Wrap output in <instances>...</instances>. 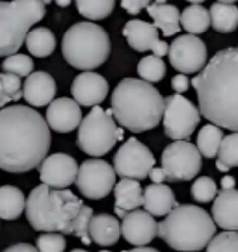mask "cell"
I'll return each instance as SVG.
<instances>
[{
	"instance_id": "6da1fadb",
	"label": "cell",
	"mask_w": 238,
	"mask_h": 252,
	"mask_svg": "<svg viewBox=\"0 0 238 252\" xmlns=\"http://www.w3.org/2000/svg\"><path fill=\"white\" fill-rule=\"evenodd\" d=\"M50 128L30 106L0 110V169L28 173L45 159L50 149Z\"/></svg>"
},
{
	"instance_id": "7a4b0ae2",
	"label": "cell",
	"mask_w": 238,
	"mask_h": 252,
	"mask_svg": "<svg viewBox=\"0 0 238 252\" xmlns=\"http://www.w3.org/2000/svg\"><path fill=\"white\" fill-rule=\"evenodd\" d=\"M192 86L198 91L199 113L208 123L238 130V50L225 48L205 65Z\"/></svg>"
},
{
	"instance_id": "3957f363",
	"label": "cell",
	"mask_w": 238,
	"mask_h": 252,
	"mask_svg": "<svg viewBox=\"0 0 238 252\" xmlns=\"http://www.w3.org/2000/svg\"><path fill=\"white\" fill-rule=\"evenodd\" d=\"M112 117L132 134L153 130L162 121L164 96L145 80H121L112 93Z\"/></svg>"
},
{
	"instance_id": "277c9868",
	"label": "cell",
	"mask_w": 238,
	"mask_h": 252,
	"mask_svg": "<svg viewBox=\"0 0 238 252\" xmlns=\"http://www.w3.org/2000/svg\"><path fill=\"white\" fill-rule=\"evenodd\" d=\"M84 202L69 189H54L41 184L24 202L26 219L38 232L73 234V222Z\"/></svg>"
},
{
	"instance_id": "5b68a950",
	"label": "cell",
	"mask_w": 238,
	"mask_h": 252,
	"mask_svg": "<svg viewBox=\"0 0 238 252\" xmlns=\"http://www.w3.org/2000/svg\"><path fill=\"white\" fill-rule=\"evenodd\" d=\"M216 234L212 217L199 206L175 204L162 222H157V236L175 251H203Z\"/></svg>"
},
{
	"instance_id": "8992f818",
	"label": "cell",
	"mask_w": 238,
	"mask_h": 252,
	"mask_svg": "<svg viewBox=\"0 0 238 252\" xmlns=\"http://www.w3.org/2000/svg\"><path fill=\"white\" fill-rule=\"evenodd\" d=\"M65 62L80 71H93L110 56V37L104 28L91 21L75 23L62 41Z\"/></svg>"
},
{
	"instance_id": "52a82bcc",
	"label": "cell",
	"mask_w": 238,
	"mask_h": 252,
	"mask_svg": "<svg viewBox=\"0 0 238 252\" xmlns=\"http://www.w3.org/2000/svg\"><path fill=\"white\" fill-rule=\"evenodd\" d=\"M45 17L41 0L0 2V56L15 54L23 47L30 26Z\"/></svg>"
},
{
	"instance_id": "ba28073f",
	"label": "cell",
	"mask_w": 238,
	"mask_h": 252,
	"mask_svg": "<svg viewBox=\"0 0 238 252\" xmlns=\"http://www.w3.org/2000/svg\"><path fill=\"white\" fill-rule=\"evenodd\" d=\"M119 139H123V130L118 128L110 110L93 106V110L80 121L77 145L89 156H104Z\"/></svg>"
},
{
	"instance_id": "9c48e42d",
	"label": "cell",
	"mask_w": 238,
	"mask_h": 252,
	"mask_svg": "<svg viewBox=\"0 0 238 252\" xmlns=\"http://www.w3.org/2000/svg\"><path fill=\"white\" fill-rule=\"evenodd\" d=\"M203 167V156L199 154L196 145L177 139L167 145L162 152V171L166 174V180L186 182L199 174Z\"/></svg>"
},
{
	"instance_id": "30bf717a",
	"label": "cell",
	"mask_w": 238,
	"mask_h": 252,
	"mask_svg": "<svg viewBox=\"0 0 238 252\" xmlns=\"http://www.w3.org/2000/svg\"><path fill=\"white\" fill-rule=\"evenodd\" d=\"M164 130L169 139H188L194 130L198 128L201 121V113L194 104L181 96V93H175L164 98Z\"/></svg>"
},
{
	"instance_id": "8fae6325",
	"label": "cell",
	"mask_w": 238,
	"mask_h": 252,
	"mask_svg": "<svg viewBox=\"0 0 238 252\" xmlns=\"http://www.w3.org/2000/svg\"><path fill=\"white\" fill-rule=\"evenodd\" d=\"M153 167H155L153 152L134 137L123 143L114 156V171L121 178L143 180L149 176V171Z\"/></svg>"
},
{
	"instance_id": "7c38bea8",
	"label": "cell",
	"mask_w": 238,
	"mask_h": 252,
	"mask_svg": "<svg viewBox=\"0 0 238 252\" xmlns=\"http://www.w3.org/2000/svg\"><path fill=\"white\" fill-rule=\"evenodd\" d=\"M77 188L86 198L99 200L112 193L116 171L104 159H86L77 171Z\"/></svg>"
},
{
	"instance_id": "4fadbf2b",
	"label": "cell",
	"mask_w": 238,
	"mask_h": 252,
	"mask_svg": "<svg viewBox=\"0 0 238 252\" xmlns=\"http://www.w3.org/2000/svg\"><path fill=\"white\" fill-rule=\"evenodd\" d=\"M169 63L175 71L183 74H196L206 65V45L198 35H181L167 47Z\"/></svg>"
},
{
	"instance_id": "5bb4252c",
	"label": "cell",
	"mask_w": 238,
	"mask_h": 252,
	"mask_svg": "<svg viewBox=\"0 0 238 252\" xmlns=\"http://www.w3.org/2000/svg\"><path fill=\"white\" fill-rule=\"evenodd\" d=\"M77 171H79V165L75 158L69 154L58 152L52 156H45V159L40 163L41 184L54 189L69 188L77 178Z\"/></svg>"
},
{
	"instance_id": "9a60e30c",
	"label": "cell",
	"mask_w": 238,
	"mask_h": 252,
	"mask_svg": "<svg viewBox=\"0 0 238 252\" xmlns=\"http://www.w3.org/2000/svg\"><path fill=\"white\" fill-rule=\"evenodd\" d=\"M123 35L128 41V45L138 52L153 50V54L159 56V58L167 54V43L160 41L159 30L145 21H140V19L128 21L123 28Z\"/></svg>"
},
{
	"instance_id": "2e32d148",
	"label": "cell",
	"mask_w": 238,
	"mask_h": 252,
	"mask_svg": "<svg viewBox=\"0 0 238 252\" xmlns=\"http://www.w3.org/2000/svg\"><path fill=\"white\" fill-rule=\"evenodd\" d=\"M121 236L136 247L149 245L157 237V220L145 210H130L123 215Z\"/></svg>"
},
{
	"instance_id": "e0dca14e",
	"label": "cell",
	"mask_w": 238,
	"mask_h": 252,
	"mask_svg": "<svg viewBox=\"0 0 238 252\" xmlns=\"http://www.w3.org/2000/svg\"><path fill=\"white\" fill-rule=\"evenodd\" d=\"M71 93L79 106H99L108 94V82L97 72L86 71L73 80Z\"/></svg>"
},
{
	"instance_id": "ac0fdd59",
	"label": "cell",
	"mask_w": 238,
	"mask_h": 252,
	"mask_svg": "<svg viewBox=\"0 0 238 252\" xmlns=\"http://www.w3.org/2000/svg\"><path fill=\"white\" fill-rule=\"evenodd\" d=\"M80 121H82V111L73 98H56L48 104L47 125L58 134L73 132L75 128H79Z\"/></svg>"
},
{
	"instance_id": "d6986e66",
	"label": "cell",
	"mask_w": 238,
	"mask_h": 252,
	"mask_svg": "<svg viewBox=\"0 0 238 252\" xmlns=\"http://www.w3.org/2000/svg\"><path fill=\"white\" fill-rule=\"evenodd\" d=\"M21 89L23 98L34 108L47 106L56 96V82L48 72H30Z\"/></svg>"
},
{
	"instance_id": "ffe728a7",
	"label": "cell",
	"mask_w": 238,
	"mask_h": 252,
	"mask_svg": "<svg viewBox=\"0 0 238 252\" xmlns=\"http://www.w3.org/2000/svg\"><path fill=\"white\" fill-rule=\"evenodd\" d=\"M212 220L216 226L223 230L238 228V193L235 188L222 189L216 193L212 204Z\"/></svg>"
},
{
	"instance_id": "44dd1931",
	"label": "cell",
	"mask_w": 238,
	"mask_h": 252,
	"mask_svg": "<svg viewBox=\"0 0 238 252\" xmlns=\"http://www.w3.org/2000/svg\"><path fill=\"white\" fill-rule=\"evenodd\" d=\"M112 191L116 197V215L119 217L143 204V189L134 178H121L118 184H114Z\"/></svg>"
},
{
	"instance_id": "7402d4cb",
	"label": "cell",
	"mask_w": 238,
	"mask_h": 252,
	"mask_svg": "<svg viewBox=\"0 0 238 252\" xmlns=\"http://www.w3.org/2000/svg\"><path fill=\"white\" fill-rule=\"evenodd\" d=\"M177 204L175 200V195L171 188L166 186L164 182L160 184H151L143 189V208L145 212H149L151 215H159V217H164L173 206Z\"/></svg>"
},
{
	"instance_id": "603a6c76",
	"label": "cell",
	"mask_w": 238,
	"mask_h": 252,
	"mask_svg": "<svg viewBox=\"0 0 238 252\" xmlns=\"http://www.w3.org/2000/svg\"><path fill=\"white\" fill-rule=\"evenodd\" d=\"M147 13L153 17L155 21V28L160 30L166 37H171L175 35L179 28H181V23H179V9L175 8L173 4H169L167 0H157L153 4H147L145 6Z\"/></svg>"
},
{
	"instance_id": "cb8c5ba5",
	"label": "cell",
	"mask_w": 238,
	"mask_h": 252,
	"mask_svg": "<svg viewBox=\"0 0 238 252\" xmlns=\"http://www.w3.org/2000/svg\"><path fill=\"white\" fill-rule=\"evenodd\" d=\"M121 237V224H119L118 217L114 215H91L89 219V239L95 245L101 247H108L114 245Z\"/></svg>"
},
{
	"instance_id": "d4e9b609",
	"label": "cell",
	"mask_w": 238,
	"mask_h": 252,
	"mask_svg": "<svg viewBox=\"0 0 238 252\" xmlns=\"http://www.w3.org/2000/svg\"><path fill=\"white\" fill-rule=\"evenodd\" d=\"M208 19H210V26L220 33H231L237 30L238 26V8L235 4H223V2H216L210 6L208 11Z\"/></svg>"
},
{
	"instance_id": "484cf974",
	"label": "cell",
	"mask_w": 238,
	"mask_h": 252,
	"mask_svg": "<svg viewBox=\"0 0 238 252\" xmlns=\"http://www.w3.org/2000/svg\"><path fill=\"white\" fill-rule=\"evenodd\" d=\"M24 193L15 186L0 188V219L13 220L24 212Z\"/></svg>"
},
{
	"instance_id": "4316f807",
	"label": "cell",
	"mask_w": 238,
	"mask_h": 252,
	"mask_svg": "<svg viewBox=\"0 0 238 252\" xmlns=\"http://www.w3.org/2000/svg\"><path fill=\"white\" fill-rule=\"evenodd\" d=\"M24 45L28 48V52L38 58H47L54 52L56 48V37L54 33L48 28H34L28 30L26 37H24Z\"/></svg>"
},
{
	"instance_id": "83f0119b",
	"label": "cell",
	"mask_w": 238,
	"mask_h": 252,
	"mask_svg": "<svg viewBox=\"0 0 238 252\" xmlns=\"http://www.w3.org/2000/svg\"><path fill=\"white\" fill-rule=\"evenodd\" d=\"M179 23H181V28H184L188 33L199 35L208 30V26H210L208 9H205L199 4H192L186 9H183V13L179 15Z\"/></svg>"
},
{
	"instance_id": "f1b7e54d",
	"label": "cell",
	"mask_w": 238,
	"mask_h": 252,
	"mask_svg": "<svg viewBox=\"0 0 238 252\" xmlns=\"http://www.w3.org/2000/svg\"><path fill=\"white\" fill-rule=\"evenodd\" d=\"M222 139H223L222 128L210 123V125H206L201 128V132L198 134V145H196V147H198L201 156L216 158Z\"/></svg>"
},
{
	"instance_id": "f546056e",
	"label": "cell",
	"mask_w": 238,
	"mask_h": 252,
	"mask_svg": "<svg viewBox=\"0 0 238 252\" xmlns=\"http://www.w3.org/2000/svg\"><path fill=\"white\" fill-rule=\"evenodd\" d=\"M77 9L87 21H101L114 11L116 0H75Z\"/></svg>"
},
{
	"instance_id": "4dcf8cb0",
	"label": "cell",
	"mask_w": 238,
	"mask_h": 252,
	"mask_svg": "<svg viewBox=\"0 0 238 252\" xmlns=\"http://www.w3.org/2000/svg\"><path fill=\"white\" fill-rule=\"evenodd\" d=\"M138 74L140 78L149 82V84H155V82H160V80L166 76V63L162 58L159 56H145L140 60L138 63Z\"/></svg>"
},
{
	"instance_id": "1f68e13d",
	"label": "cell",
	"mask_w": 238,
	"mask_h": 252,
	"mask_svg": "<svg viewBox=\"0 0 238 252\" xmlns=\"http://www.w3.org/2000/svg\"><path fill=\"white\" fill-rule=\"evenodd\" d=\"M23 84L21 78L9 72H0V110L9 102L23 98Z\"/></svg>"
},
{
	"instance_id": "d6a6232c",
	"label": "cell",
	"mask_w": 238,
	"mask_h": 252,
	"mask_svg": "<svg viewBox=\"0 0 238 252\" xmlns=\"http://www.w3.org/2000/svg\"><path fill=\"white\" fill-rule=\"evenodd\" d=\"M216 156L220 158L218 161H222L223 165H227L229 169L238 165V134L237 132H231L229 135L223 137Z\"/></svg>"
},
{
	"instance_id": "836d02e7",
	"label": "cell",
	"mask_w": 238,
	"mask_h": 252,
	"mask_svg": "<svg viewBox=\"0 0 238 252\" xmlns=\"http://www.w3.org/2000/svg\"><path fill=\"white\" fill-rule=\"evenodd\" d=\"M2 69L4 72L15 74L21 78V76H28L34 71V62L32 58L26 54H9L2 63Z\"/></svg>"
},
{
	"instance_id": "e575fe53",
	"label": "cell",
	"mask_w": 238,
	"mask_h": 252,
	"mask_svg": "<svg viewBox=\"0 0 238 252\" xmlns=\"http://www.w3.org/2000/svg\"><path fill=\"white\" fill-rule=\"evenodd\" d=\"M190 193H192V198H194L196 202L205 204V202L214 200L216 193H218V186H216V182L212 180V178H208V176H199L198 180L194 182Z\"/></svg>"
},
{
	"instance_id": "d590c367",
	"label": "cell",
	"mask_w": 238,
	"mask_h": 252,
	"mask_svg": "<svg viewBox=\"0 0 238 252\" xmlns=\"http://www.w3.org/2000/svg\"><path fill=\"white\" fill-rule=\"evenodd\" d=\"M206 252H238V236L235 230H227L218 236H212L208 241Z\"/></svg>"
},
{
	"instance_id": "8d00e7d4",
	"label": "cell",
	"mask_w": 238,
	"mask_h": 252,
	"mask_svg": "<svg viewBox=\"0 0 238 252\" xmlns=\"http://www.w3.org/2000/svg\"><path fill=\"white\" fill-rule=\"evenodd\" d=\"M38 252H64L65 251V237L60 232H45L36 241Z\"/></svg>"
},
{
	"instance_id": "74e56055",
	"label": "cell",
	"mask_w": 238,
	"mask_h": 252,
	"mask_svg": "<svg viewBox=\"0 0 238 252\" xmlns=\"http://www.w3.org/2000/svg\"><path fill=\"white\" fill-rule=\"evenodd\" d=\"M91 215H93V210L84 204L80 208V212L77 213L75 222H73V234L80 237L86 245L91 243V239H89V219H91Z\"/></svg>"
},
{
	"instance_id": "f35d334b",
	"label": "cell",
	"mask_w": 238,
	"mask_h": 252,
	"mask_svg": "<svg viewBox=\"0 0 238 252\" xmlns=\"http://www.w3.org/2000/svg\"><path fill=\"white\" fill-rule=\"evenodd\" d=\"M149 2H151V0H121V6H123V9H125L127 13L136 15V13H140L142 9H145V6H147Z\"/></svg>"
},
{
	"instance_id": "ab89813d",
	"label": "cell",
	"mask_w": 238,
	"mask_h": 252,
	"mask_svg": "<svg viewBox=\"0 0 238 252\" xmlns=\"http://www.w3.org/2000/svg\"><path fill=\"white\" fill-rule=\"evenodd\" d=\"M171 87L175 89V93H184V91L190 87V80H188L186 74L179 72V74L173 76V80H171Z\"/></svg>"
},
{
	"instance_id": "60d3db41",
	"label": "cell",
	"mask_w": 238,
	"mask_h": 252,
	"mask_svg": "<svg viewBox=\"0 0 238 252\" xmlns=\"http://www.w3.org/2000/svg\"><path fill=\"white\" fill-rule=\"evenodd\" d=\"M4 252H38V249L32 247V245H28V243H17V245L8 247Z\"/></svg>"
},
{
	"instance_id": "b9f144b4",
	"label": "cell",
	"mask_w": 238,
	"mask_h": 252,
	"mask_svg": "<svg viewBox=\"0 0 238 252\" xmlns=\"http://www.w3.org/2000/svg\"><path fill=\"white\" fill-rule=\"evenodd\" d=\"M149 178L153 180V184H160V182L166 180V174L162 169H157V167H153L151 171H149Z\"/></svg>"
},
{
	"instance_id": "7bdbcfd3",
	"label": "cell",
	"mask_w": 238,
	"mask_h": 252,
	"mask_svg": "<svg viewBox=\"0 0 238 252\" xmlns=\"http://www.w3.org/2000/svg\"><path fill=\"white\" fill-rule=\"evenodd\" d=\"M231 188H235V178L233 176H223L222 189H231Z\"/></svg>"
},
{
	"instance_id": "ee69618b",
	"label": "cell",
	"mask_w": 238,
	"mask_h": 252,
	"mask_svg": "<svg viewBox=\"0 0 238 252\" xmlns=\"http://www.w3.org/2000/svg\"><path fill=\"white\" fill-rule=\"evenodd\" d=\"M123 252H160L157 249H151V247H136V249H130V251H123Z\"/></svg>"
},
{
	"instance_id": "f6af8a7d",
	"label": "cell",
	"mask_w": 238,
	"mask_h": 252,
	"mask_svg": "<svg viewBox=\"0 0 238 252\" xmlns=\"http://www.w3.org/2000/svg\"><path fill=\"white\" fill-rule=\"evenodd\" d=\"M54 2L58 4V8H67L71 4V0H54Z\"/></svg>"
},
{
	"instance_id": "bcb514c9",
	"label": "cell",
	"mask_w": 238,
	"mask_h": 252,
	"mask_svg": "<svg viewBox=\"0 0 238 252\" xmlns=\"http://www.w3.org/2000/svg\"><path fill=\"white\" fill-rule=\"evenodd\" d=\"M216 167H218V171H222V173H227V171H229V167L223 165L222 161H216Z\"/></svg>"
},
{
	"instance_id": "7dc6e473",
	"label": "cell",
	"mask_w": 238,
	"mask_h": 252,
	"mask_svg": "<svg viewBox=\"0 0 238 252\" xmlns=\"http://www.w3.org/2000/svg\"><path fill=\"white\" fill-rule=\"evenodd\" d=\"M218 2H223V4H235L237 0H218Z\"/></svg>"
},
{
	"instance_id": "c3c4849f",
	"label": "cell",
	"mask_w": 238,
	"mask_h": 252,
	"mask_svg": "<svg viewBox=\"0 0 238 252\" xmlns=\"http://www.w3.org/2000/svg\"><path fill=\"white\" fill-rule=\"evenodd\" d=\"M190 4H201V2H205V0H188Z\"/></svg>"
},
{
	"instance_id": "681fc988",
	"label": "cell",
	"mask_w": 238,
	"mask_h": 252,
	"mask_svg": "<svg viewBox=\"0 0 238 252\" xmlns=\"http://www.w3.org/2000/svg\"><path fill=\"white\" fill-rule=\"evenodd\" d=\"M71 252H87V251H84V249H75V251H71Z\"/></svg>"
},
{
	"instance_id": "f907efd6",
	"label": "cell",
	"mask_w": 238,
	"mask_h": 252,
	"mask_svg": "<svg viewBox=\"0 0 238 252\" xmlns=\"http://www.w3.org/2000/svg\"><path fill=\"white\" fill-rule=\"evenodd\" d=\"M41 2H43V4H45V6H47V4H50V2H52V0H41Z\"/></svg>"
},
{
	"instance_id": "816d5d0a",
	"label": "cell",
	"mask_w": 238,
	"mask_h": 252,
	"mask_svg": "<svg viewBox=\"0 0 238 252\" xmlns=\"http://www.w3.org/2000/svg\"><path fill=\"white\" fill-rule=\"evenodd\" d=\"M181 252H192V251H181Z\"/></svg>"
},
{
	"instance_id": "f5cc1de1",
	"label": "cell",
	"mask_w": 238,
	"mask_h": 252,
	"mask_svg": "<svg viewBox=\"0 0 238 252\" xmlns=\"http://www.w3.org/2000/svg\"><path fill=\"white\" fill-rule=\"evenodd\" d=\"M101 252H110V251H101Z\"/></svg>"
}]
</instances>
